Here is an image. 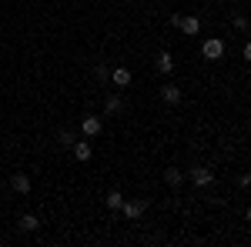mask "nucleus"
I'll list each match as a JSON object with an SVG mask.
<instances>
[{
    "label": "nucleus",
    "instance_id": "obj_1",
    "mask_svg": "<svg viewBox=\"0 0 251 247\" xmlns=\"http://www.w3.org/2000/svg\"><path fill=\"white\" fill-rule=\"evenodd\" d=\"M171 23L181 27V34H188V37H198V34H201V20L198 17H177V14H174Z\"/></svg>",
    "mask_w": 251,
    "mask_h": 247
},
{
    "label": "nucleus",
    "instance_id": "obj_13",
    "mask_svg": "<svg viewBox=\"0 0 251 247\" xmlns=\"http://www.w3.org/2000/svg\"><path fill=\"white\" fill-rule=\"evenodd\" d=\"M164 180H168V187H181L184 174H181V171H168V174H164Z\"/></svg>",
    "mask_w": 251,
    "mask_h": 247
},
{
    "label": "nucleus",
    "instance_id": "obj_8",
    "mask_svg": "<svg viewBox=\"0 0 251 247\" xmlns=\"http://www.w3.org/2000/svg\"><path fill=\"white\" fill-rule=\"evenodd\" d=\"M111 80H114L117 87H127V84H131V70H127V67H117L114 74H111Z\"/></svg>",
    "mask_w": 251,
    "mask_h": 247
},
{
    "label": "nucleus",
    "instance_id": "obj_15",
    "mask_svg": "<svg viewBox=\"0 0 251 247\" xmlns=\"http://www.w3.org/2000/svg\"><path fill=\"white\" fill-rule=\"evenodd\" d=\"M94 77H97V80H107V67H104V64H97V67H94Z\"/></svg>",
    "mask_w": 251,
    "mask_h": 247
},
{
    "label": "nucleus",
    "instance_id": "obj_3",
    "mask_svg": "<svg viewBox=\"0 0 251 247\" xmlns=\"http://www.w3.org/2000/svg\"><path fill=\"white\" fill-rule=\"evenodd\" d=\"M121 210H124V217H131V221H137L144 210H148V201H124L121 204Z\"/></svg>",
    "mask_w": 251,
    "mask_h": 247
},
{
    "label": "nucleus",
    "instance_id": "obj_2",
    "mask_svg": "<svg viewBox=\"0 0 251 247\" xmlns=\"http://www.w3.org/2000/svg\"><path fill=\"white\" fill-rule=\"evenodd\" d=\"M201 54H204L208 60L225 57V40H221V37H208V40H204V47H201Z\"/></svg>",
    "mask_w": 251,
    "mask_h": 247
},
{
    "label": "nucleus",
    "instance_id": "obj_10",
    "mask_svg": "<svg viewBox=\"0 0 251 247\" xmlns=\"http://www.w3.org/2000/svg\"><path fill=\"white\" fill-rule=\"evenodd\" d=\"M104 204H107L111 210H121V204H124V194H121V190H111V194L104 197Z\"/></svg>",
    "mask_w": 251,
    "mask_h": 247
},
{
    "label": "nucleus",
    "instance_id": "obj_14",
    "mask_svg": "<svg viewBox=\"0 0 251 247\" xmlns=\"http://www.w3.org/2000/svg\"><path fill=\"white\" fill-rule=\"evenodd\" d=\"M121 107H124L121 97H107V114H121Z\"/></svg>",
    "mask_w": 251,
    "mask_h": 247
},
{
    "label": "nucleus",
    "instance_id": "obj_5",
    "mask_svg": "<svg viewBox=\"0 0 251 247\" xmlns=\"http://www.w3.org/2000/svg\"><path fill=\"white\" fill-rule=\"evenodd\" d=\"M80 127H84V134H87V137H97L104 124H100V117H84V120H80Z\"/></svg>",
    "mask_w": 251,
    "mask_h": 247
},
{
    "label": "nucleus",
    "instance_id": "obj_9",
    "mask_svg": "<svg viewBox=\"0 0 251 247\" xmlns=\"http://www.w3.org/2000/svg\"><path fill=\"white\" fill-rule=\"evenodd\" d=\"M71 147H74V157H77V160H91V144H87V140H80V144H71Z\"/></svg>",
    "mask_w": 251,
    "mask_h": 247
},
{
    "label": "nucleus",
    "instance_id": "obj_11",
    "mask_svg": "<svg viewBox=\"0 0 251 247\" xmlns=\"http://www.w3.org/2000/svg\"><path fill=\"white\" fill-rule=\"evenodd\" d=\"M161 97H164L168 104H177V100H181V90H177V84H168V87L161 90Z\"/></svg>",
    "mask_w": 251,
    "mask_h": 247
},
{
    "label": "nucleus",
    "instance_id": "obj_7",
    "mask_svg": "<svg viewBox=\"0 0 251 247\" xmlns=\"http://www.w3.org/2000/svg\"><path fill=\"white\" fill-rule=\"evenodd\" d=\"M157 70H161V74H171V70H174V57L168 54V50L157 54Z\"/></svg>",
    "mask_w": 251,
    "mask_h": 247
},
{
    "label": "nucleus",
    "instance_id": "obj_12",
    "mask_svg": "<svg viewBox=\"0 0 251 247\" xmlns=\"http://www.w3.org/2000/svg\"><path fill=\"white\" fill-rule=\"evenodd\" d=\"M37 227H40V221L34 217V214H24V217H20V230H27V234H30V230H37Z\"/></svg>",
    "mask_w": 251,
    "mask_h": 247
},
{
    "label": "nucleus",
    "instance_id": "obj_4",
    "mask_svg": "<svg viewBox=\"0 0 251 247\" xmlns=\"http://www.w3.org/2000/svg\"><path fill=\"white\" fill-rule=\"evenodd\" d=\"M191 180L198 184V187H208V184L214 180V171H208V167H194V171H191Z\"/></svg>",
    "mask_w": 251,
    "mask_h": 247
},
{
    "label": "nucleus",
    "instance_id": "obj_6",
    "mask_svg": "<svg viewBox=\"0 0 251 247\" xmlns=\"http://www.w3.org/2000/svg\"><path fill=\"white\" fill-rule=\"evenodd\" d=\"M10 187L17 190V194H30V177H27V174H14Z\"/></svg>",
    "mask_w": 251,
    "mask_h": 247
}]
</instances>
